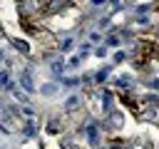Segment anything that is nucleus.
Segmentation results:
<instances>
[{
	"instance_id": "f257e3e1",
	"label": "nucleus",
	"mask_w": 159,
	"mask_h": 149,
	"mask_svg": "<svg viewBox=\"0 0 159 149\" xmlns=\"http://www.w3.org/2000/svg\"><path fill=\"white\" fill-rule=\"evenodd\" d=\"M20 84H22L25 92H35V84H32V74H30V70H22V74H20Z\"/></svg>"
},
{
	"instance_id": "f03ea898",
	"label": "nucleus",
	"mask_w": 159,
	"mask_h": 149,
	"mask_svg": "<svg viewBox=\"0 0 159 149\" xmlns=\"http://www.w3.org/2000/svg\"><path fill=\"white\" fill-rule=\"evenodd\" d=\"M0 87H10V74H7V70H0Z\"/></svg>"
},
{
	"instance_id": "7ed1b4c3",
	"label": "nucleus",
	"mask_w": 159,
	"mask_h": 149,
	"mask_svg": "<svg viewBox=\"0 0 159 149\" xmlns=\"http://www.w3.org/2000/svg\"><path fill=\"white\" fill-rule=\"evenodd\" d=\"M12 45H15L20 52H30V47H27V42H25V40H17V37H15V40H12Z\"/></svg>"
},
{
	"instance_id": "20e7f679",
	"label": "nucleus",
	"mask_w": 159,
	"mask_h": 149,
	"mask_svg": "<svg viewBox=\"0 0 159 149\" xmlns=\"http://www.w3.org/2000/svg\"><path fill=\"white\" fill-rule=\"evenodd\" d=\"M77 104H80V97H70V99L65 102V109H70V112H72V109H75Z\"/></svg>"
},
{
	"instance_id": "39448f33",
	"label": "nucleus",
	"mask_w": 159,
	"mask_h": 149,
	"mask_svg": "<svg viewBox=\"0 0 159 149\" xmlns=\"http://www.w3.org/2000/svg\"><path fill=\"white\" fill-rule=\"evenodd\" d=\"M52 74H55V77L62 74V65H60V62H52Z\"/></svg>"
},
{
	"instance_id": "423d86ee",
	"label": "nucleus",
	"mask_w": 159,
	"mask_h": 149,
	"mask_svg": "<svg viewBox=\"0 0 159 149\" xmlns=\"http://www.w3.org/2000/svg\"><path fill=\"white\" fill-rule=\"evenodd\" d=\"M107 77H109V72H107V70H99V72H97V79H99V82H102V79H107Z\"/></svg>"
},
{
	"instance_id": "0eeeda50",
	"label": "nucleus",
	"mask_w": 159,
	"mask_h": 149,
	"mask_svg": "<svg viewBox=\"0 0 159 149\" xmlns=\"http://www.w3.org/2000/svg\"><path fill=\"white\" fill-rule=\"evenodd\" d=\"M52 92H55V84H45L42 87V94H52Z\"/></svg>"
},
{
	"instance_id": "6e6552de",
	"label": "nucleus",
	"mask_w": 159,
	"mask_h": 149,
	"mask_svg": "<svg viewBox=\"0 0 159 149\" xmlns=\"http://www.w3.org/2000/svg\"><path fill=\"white\" fill-rule=\"evenodd\" d=\"M70 47H72V40H70V37H67V40H62V50H70Z\"/></svg>"
},
{
	"instance_id": "1a4fd4ad",
	"label": "nucleus",
	"mask_w": 159,
	"mask_h": 149,
	"mask_svg": "<svg viewBox=\"0 0 159 149\" xmlns=\"http://www.w3.org/2000/svg\"><path fill=\"white\" fill-rule=\"evenodd\" d=\"M94 55H97V57H104V55H107V50H104V47H97V50H94Z\"/></svg>"
},
{
	"instance_id": "9d476101",
	"label": "nucleus",
	"mask_w": 159,
	"mask_h": 149,
	"mask_svg": "<svg viewBox=\"0 0 159 149\" xmlns=\"http://www.w3.org/2000/svg\"><path fill=\"white\" fill-rule=\"evenodd\" d=\"M50 132H52V134H57V132H60V129H57V122H55V119L50 122Z\"/></svg>"
},
{
	"instance_id": "9b49d317",
	"label": "nucleus",
	"mask_w": 159,
	"mask_h": 149,
	"mask_svg": "<svg viewBox=\"0 0 159 149\" xmlns=\"http://www.w3.org/2000/svg\"><path fill=\"white\" fill-rule=\"evenodd\" d=\"M87 50H89V42H82V45H80V52H82V55H84V52H87Z\"/></svg>"
},
{
	"instance_id": "f8f14e48",
	"label": "nucleus",
	"mask_w": 159,
	"mask_h": 149,
	"mask_svg": "<svg viewBox=\"0 0 159 149\" xmlns=\"http://www.w3.org/2000/svg\"><path fill=\"white\" fill-rule=\"evenodd\" d=\"M92 5H104V0H92Z\"/></svg>"
},
{
	"instance_id": "ddd939ff",
	"label": "nucleus",
	"mask_w": 159,
	"mask_h": 149,
	"mask_svg": "<svg viewBox=\"0 0 159 149\" xmlns=\"http://www.w3.org/2000/svg\"><path fill=\"white\" fill-rule=\"evenodd\" d=\"M0 60H2V50H0Z\"/></svg>"
}]
</instances>
